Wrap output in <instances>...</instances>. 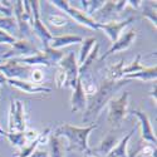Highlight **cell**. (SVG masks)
<instances>
[{
    "label": "cell",
    "mask_w": 157,
    "mask_h": 157,
    "mask_svg": "<svg viewBox=\"0 0 157 157\" xmlns=\"http://www.w3.org/2000/svg\"><path fill=\"white\" fill-rule=\"evenodd\" d=\"M0 30H4L9 34L19 32L18 24L14 17H0Z\"/></svg>",
    "instance_id": "484cf974"
},
{
    "label": "cell",
    "mask_w": 157,
    "mask_h": 157,
    "mask_svg": "<svg viewBox=\"0 0 157 157\" xmlns=\"http://www.w3.org/2000/svg\"><path fill=\"white\" fill-rule=\"evenodd\" d=\"M98 126L92 123L87 127H75L69 123H63L59 127L56 128L53 132L54 136L64 137L68 140V151H78L84 152L86 155L92 153V150L88 146V137L93 129H96Z\"/></svg>",
    "instance_id": "7a4b0ae2"
},
{
    "label": "cell",
    "mask_w": 157,
    "mask_h": 157,
    "mask_svg": "<svg viewBox=\"0 0 157 157\" xmlns=\"http://www.w3.org/2000/svg\"><path fill=\"white\" fill-rule=\"evenodd\" d=\"M47 145L49 147V152H48L49 157H64V146H63L62 137L50 133Z\"/></svg>",
    "instance_id": "ffe728a7"
},
{
    "label": "cell",
    "mask_w": 157,
    "mask_h": 157,
    "mask_svg": "<svg viewBox=\"0 0 157 157\" xmlns=\"http://www.w3.org/2000/svg\"><path fill=\"white\" fill-rule=\"evenodd\" d=\"M6 84L14 87L24 93L28 94H38V93H50L52 89L47 88L44 86H39V84H34L30 81H25V79H8Z\"/></svg>",
    "instance_id": "7c38bea8"
},
{
    "label": "cell",
    "mask_w": 157,
    "mask_h": 157,
    "mask_svg": "<svg viewBox=\"0 0 157 157\" xmlns=\"http://www.w3.org/2000/svg\"><path fill=\"white\" fill-rule=\"evenodd\" d=\"M13 13H14V18L17 20L18 24V30L21 34L29 35L32 27H30V20L28 18V15L25 14L24 11V6H23V2L18 0V2H14V8H13Z\"/></svg>",
    "instance_id": "4fadbf2b"
},
{
    "label": "cell",
    "mask_w": 157,
    "mask_h": 157,
    "mask_svg": "<svg viewBox=\"0 0 157 157\" xmlns=\"http://www.w3.org/2000/svg\"><path fill=\"white\" fill-rule=\"evenodd\" d=\"M49 136H50V127H47L43 132H39V136H38V142L39 145H44V143H48V140H49Z\"/></svg>",
    "instance_id": "f35d334b"
},
{
    "label": "cell",
    "mask_w": 157,
    "mask_h": 157,
    "mask_svg": "<svg viewBox=\"0 0 157 157\" xmlns=\"http://www.w3.org/2000/svg\"><path fill=\"white\" fill-rule=\"evenodd\" d=\"M39 50L34 44H32L27 39H18V40L11 45V48L6 52V53L0 56V63L10 60V59H18V58H25L30 57L34 54H38Z\"/></svg>",
    "instance_id": "277c9868"
},
{
    "label": "cell",
    "mask_w": 157,
    "mask_h": 157,
    "mask_svg": "<svg viewBox=\"0 0 157 157\" xmlns=\"http://www.w3.org/2000/svg\"><path fill=\"white\" fill-rule=\"evenodd\" d=\"M142 145V143H141ZM141 145L137 147V148H133L132 151H131L129 153H128V157H137L138 156V153H140V148H141Z\"/></svg>",
    "instance_id": "ee69618b"
},
{
    "label": "cell",
    "mask_w": 157,
    "mask_h": 157,
    "mask_svg": "<svg viewBox=\"0 0 157 157\" xmlns=\"http://www.w3.org/2000/svg\"><path fill=\"white\" fill-rule=\"evenodd\" d=\"M6 82H8V79L5 78V75L0 72V86H3V84H6Z\"/></svg>",
    "instance_id": "bcb514c9"
},
{
    "label": "cell",
    "mask_w": 157,
    "mask_h": 157,
    "mask_svg": "<svg viewBox=\"0 0 157 157\" xmlns=\"http://www.w3.org/2000/svg\"><path fill=\"white\" fill-rule=\"evenodd\" d=\"M136 38H137V30H135V29L129 30V32H126L124 34H121V36L112 44V47L106 52V53L98 58V60H99V62H103L104 59H107L109 56H112V54H114V53H118V52H123V50L128 49V48L131 47V44L135 42Z\"/></svg>",
    "instance_id": "30bf717a"
},
{
    "label": "cell",
    "mask_w": 157,
    "mask_h": 157,
    "mask_svg": "<svg viewBox=\"0 0 157 157\" xmlns=\"http://www.w3.org/2000/svg\"><path fill=\"white\" fill-rule=\"evenodd\" d=\"M48 21L54 27H64L69 21V18L65 14H50L48 17Z\"/></svg>",
    "instance_id": "1f68e13d"
},
{
    "label": "cell",
    "mask_w": 157,
    "mask_h": 157,
    "mask_svg": "<svg viewBox=\"0 0 157 157\" xmlns=\"http://www.w3.org/2000/svg\"><path fill=\"white\" fill-rule=\"evenodd\" d=\"M127 4H129L131 6H133L135 9H140L142 2H140V0H136V2H133V0H129V2H127Z\"/></svg>",
    "instance_id": "7bdbcfd3"
},
{
    "label": "cell",
    "mask_w": 157,
    "mask_h": 157,
    "mask_svg": "<svg viewBox=\"0 0 157 157\" xmlns=\"http://www.w3.org/2000/svg\"><path fill=\"white\" fill-rule=\"evenodd\" d=\"M136 128H132L129 132L121 140L118 141V143L112 148V151L106 156V157H128V153H127V146H128V142L132 137V135L135 133Z\"/></svg>",
    "instance_id": "ac0fdd59"
},
{
    "label": "cell",
    "mask_w": 157,
    "mask_h": 157,
    "mask_svg": "<svg viewBox=\"0 0 157 157\" xmlns=\"http://www.w3.org/2000/svg\"><path fill=\"white\" fill-rule=\"evenodd\" d=\"M131 81L127 79H121V81H104L101 87H98L97 92L89 98V102H87L86 109L83 112L82 121L84 123L93 122L97 120V117L104 108V106H107V103L109 102L111 98H113V94L118 90L124 84H128Z\"/></svg>",
    "instance_id": "6da1fadb"
},
{
    "label": "cell",
    "mask_w": 157,
    "mask_h": 157,
    "mask_svg": "<svg viewBox=\"0 0 157 157\" xmlns=\"http://www.w3.org/2000/svg\"><path fill=\"white\" fill-rule=\"evenodd\" d=\"M128 112L132 116L137 117L140 127H141V137H142V140L145 142H147V143H151V145L156 146L157 138H156V135L153 132V128L151 126V121L148 118V116L145 112L140 111V109H131Z\"/></svg>",
    "instance_id": "9c48e42d"
},
{
    "label": "cell",
    "mask_w": 157,
    "mask_h": 157,
    "mask_svg": "<svg viewBox=\"0 0 157 157\" xmlns=\"http://www.w3.org/2000/svg\"><path fill=\"white\" fill-rule=\"evenodd\" d=\"M65 15L72 18L77 23H79L81 25H84V27L92 29V30H99V24L96 23L90 17H88L83 10L75 9V8H73V6L69 5V8L65 10Z\"/></svg>",
    "instance_id": "5bb4252c"
},
{
    "label": "cell",
    "mask_w": 157,
    "mask_h": 157,
    "mask_svg": "<svg viewBox=\"0 0 157 157\" xmlns=\"http://www.w3.org/2000/svg\"><path fill=\"white\" fill-rule=\"evenodd\" d=\"M0 14H3V17H13V9L4 6L0 2Z\"/></svg>",
    "instance_id": "60d3db41"
},
{
    "label": "cell",
    "mask_w": 157,
    "mask_h": 157,
    "mask_svg": "<svg viewBox=\"0 0 157 157\" xmlns=\"http://www.w3.org/2000/svg\"><path fill=\"white\" fill-rule=\"evenodd\" d=\"M156 78H157V67H150V68H143L140 72L132 73V74H126L122 79H140V81H155L156 82Z\"/></svg>",
    "instance_id": "d6986e66"
},
{
    "label": "cell",
    "mask_w": 157,
    "mask_h": 157,
    "mask_svg": "<svg viewBox=\"0 0 157 157\" xmlns=\"http://www.w3.org/2000/svg\"><path fill=\"white\" fill-rule=\"evenodd\" d=\"M49 3H52L58 9H60L63 13H65V10H67L69 8V5H71L69 2H67V0H52V2H49Z\"/></svg>",
    "instance_id": "ab89813d"
},
{
    "label": "cell",
    "mask_w": 157,
    "mask_h": 157,
    "mask_svg": "<svg viewBox=\"0 0 157 157\" xmlns=\"http://www.w3.org/2000/svg\"><path fill=\"white\" fill-rule=\"evenodd\" d=\"M18 40V38L11 35L4 30H0V44H9V45H13L15 42Z\"/></svg>",
    "instance_id": "e575fe53"
},
{
    "label": "cell",
    "mask_w": 157,
    "mask_h": 157,
    "mask_svg": "<svg viewBox=\"0 0 157 157\" xmlns=\"http://www.w3.org/2000/svg\"><path fill=\"white\" fill-rule=\"evenodd\" d=\"M29 157H49V153L47 151H44V150L36 148V150H34V152Z\"/></svg>",
    "instance_id": "b9f144b4"
},
{
    "label": "cell",
    "mask_w": 157,
    "mask_h": 157,
    "mask_svg": "<svg viewBox=\"0 0 157 157\" xmlns=\"http://www.w3.org/2000/svg\"><path fill=\"white\" fill-rule=\"evenodd\" d=\"M32 67L18 63L15 59H10L0 63V72H2L6 79H24L25 75L32 73Z\"/></svg>",
    "instance_id": "ba28073f"
},
{
    "label": "cell",
    "mask_w": 157,
    "mask_h": 157,
    "mask_svg": "<svg viewBox=\"0 0 157 157\" xmlns=\"http://www.w3.org/2000/svg\"><path fill=\"white\" fill-rule=\"evenodd\" d=\"M138 156L141 157H156V146L151 143H142Z\"/></svg>",
    "instance_id": "836d02e7"
},
{
    "label": "cell",
    "mask_w": 157,
    "mask_h": 157,
    "mask_svg": "<svg viewBox=\"0 0 157 157\" xmlns=\"http://www.w3.org/2000/svg\"><path fill=\"white\" fill-rule=\"evenodd\" d=\"M98 50H99V44L96 43V47L94 49H92V52L89 53V56L87 57V59L83 62L82 65H79V77L86 74L88 72V69L92 67V64L94 63V60H97V57H98Z\"/></svg>",
    "instance_id": "d4e9b609"
},
{
    "label": "cell",
    "mask_w": 157,
    "mask_h": 157,
    "mask_svg": "<svg viewBox=\"0 0 157 157\" xmlns=\"http://www.w3.org/2000/svg\"><path fill=\"white\" fill-rule=\"evenodd\" d=\"M129 92H123L120 97L111 98L108 104V123L112 128H120L128 113Z\"/></svg>",
    "instance_id": "3957f363"
},
{
    "label": "cell",
    "mask_w": 157,
    "mask_h": 157,
    "mask_svg": "<svg viewBox=\"0 0 157 157\" xmlns=\"http://www.w3.org/2000/svg\"><path fill=\"white\" fill-rule=\"evenodd\" d=\"M104 0H81V4L83 6V11L88 17H92L104 5Z\"/></svg>",
    "instance_id": "cb8c5ba5"
},
{
    "label": "cell",
    "mask_w": 157,
    "mask_h": 157,
    "mask_svg": "<svg viewBox=\"0 0 157 157\" xmlns=\"http://www.w3.org/2000/svg\"><path fill=\"white\" fill-rule=\"evenodd\" d=\"M156 89H157V86H156V83H155V86H153V88H152V90L150 92V94H151V97H152V99L156 102V99H157V97H156Z\"/></svg>",
    "instance_id": "f6af8a7d"
},
{
    "label": "cell",
    "mask_w": 157,
    "mask_h": 157,
    "mask_svg": "<svg viewBox=\"0 0 157 157\" xmlns=\"http://www.w3.org/2000/svg\"><path fill=\"white\" fill-rule=\"evenodd\" d=\"M79 79H81V83H82V88L84 90V93L86 96H89V97H92L96 92H97V89L98 87L96 86V82L93 79V77L90 75V74H83L79 77Z\"/></svg>",
    "instance_id": "603a6c76"
},
{
    "label": "cell",
    "mask_w": 157,
    "mask_h": 157,
    "mask_svg": "<svg viewBox=\"0 0 157 157\" xmlns=\"http://www.w3.org/2000/svg\"><path fill=\"white\" fill-rule=\"evenodd\" d=\"M141 6L143 8V9H142V15H143V18L147 19V20H150V23L156 28V21H157V19H156V4L153 5V4H150V3H147V2H146V3L142 2Z\"/></svg>",
    "instance_id": "83f0119b"
},
{
    "label": "cell",
    "mask_w": 157,
    "mask_h": 157,
    "mask_svg": "<svg viewBox=\"0 0 157 157\" xmlns=\"http://www.w3.org/2000/svg\"><path fill=\"white\" fill-rule=\"evenodd\" d=\"M9 132H24L27 129V121H25V111L21 101L10 102L9 108Z\"/></svg>",
    "instance_id": "8992f818"
},
{
    "label": "cell",
    "mask_w": 157,
    "mask_h": 157,
    "mask_svg": "<svg viewBox=\"0 0 157 157\" xmlns=\"http://www.w3.org/2000/svg\"><path fill=\"white\" fill-rule=\"evenodd\" d=\"M97 40L94 36H90V38H87V39H83V42L81 43L82 47H81V50H79V57H78L77 62H78V65H82L83 62L87 59V57L89 56V53L92 52V48L96 45Z\"/></svg>",
    "instance_id": "7402d4cb"
},
{
    "label": "cell",
    "mask_w": 157,
    "mask_h": 157,
    "mask_svg": "<svg viewBox=\"0 0 157 157\" xmlns=\"http://www.w3.org/2000/svg\"><path fill=\"white\" fill-rule=\"evenodd\" d=\"M59 68L65 73V77H67V82H65V86L71 87L72 89L75 87L78 79H79V65H78L77 58L74 56V53H71L68 56H65L62 58V60L58 63Z\"/></svg>",
    "instance_id": "52a82bcc"
},
{
    "label": "cell",
    "mask_w": 157,
    "mask_h": 157,
    "mask_svg": "<svg viewBox=\"0 0 157 157\" xmlns=\"http://www.w3.org/2000/svg\"><path fill=\"white\" fill-rule=\"evenodd\" d=\"M123 67H124V59H121L117 64L111 65L107 72V81H121Z\"/></svg>",
    "instance_id": "4316f807"
},
{
    "label": "cell",
    "mask_w": 157,
    "mask_h": 157,
    "mask_svg": "<svg viewBox=\"0 0 157 157\" xmlns=\"http://www.w3.org/2000/svg\"><path fill=\"white\" fill-rule=\"evenodd\" d=\"M87 96L84 93V90L82 88V83L81 79H78L75 87L73 88V93L71 97V111L78 112V111H84L86 106H87Z\"/></svg>",
    "instance_id": "9a60e30c"
},
{
    "label": "cell",
    "mask_w": 157,
    "mask_h": 157,
    "mask_svg": "<svg viewBox=\"0 0 157 157\" xmlns=\"http://www.w3.org/2000/svg\"><path fill=\"white\" fill-rule=\"evenodd\" d=\"M82 42H83V38L79 36V35H73V34L57 35V36L52 38L49 47L53 48V49H57V50H60L64 47H68V45H72V44H79Z\"/></svg>",
    "instance_id": "2e32d148"
},
{
    "label": "cell",
    "mask_w": 157,
    "mask_h": 157,
    "mask_svg": "<svg viewBox=\"0 0 157 157\" xmlns=\"http://www.w3.org/2000/svg\"><path fill=\"white\" fill-rule=\"evenodd\" d=\"M43 52L47 54V57H48V59L50 60L52 65H57V64L62 60V58L64 57V54H63L62 50H57V49H53V48H50V47L43 48Z\"/></svg>",
    "instance_id": "4dcf8cb0"
},
{
    "label": "cell",
    "mask_w": 157,
    "mask_h": 157,
    "mask_svg": "<svg viewBox=\"0 0 157 157\" xmlns=\"http://www.w3.org/2000/svg\"><path fill=\"white\" fill-rule=\"evenodd\" d=\"M87 157H98V156L94 153H89V155H87Z\"/></svg>",
    "instance_id": "c3c4849f"
},
{
    "label": "cell",
    "mask_w": 157,
    "mask_h": 157,
    "mask_svg": "<svg viewBox=\"0 0 157 157\" xmlns=\"http://www.w3.org/2000/svg\"><path fill=\"white\" fill-rule=\"evenodd\" d=\"M128 4L124 0H121V2H106L104 5L90 18L98 24H107L109 21H113L116 17L121 14V11Z\"/></svg>",
    "instance_id": "5b68a950"
},
{
    "label": "cell",
    "mask_w": 157,
    "mask_h": 157,
    "mask_svg": "<svg viewBox=\"0 0 157 157\" xmlns=\"http://www.w3.org/2000/svg\"><path fill=\"white\" fill-rule=\"evenodd\" d=\"M24 136H25V140H27V143H29V142H33V141H35L38 138L39 132H38L36 129L29 128V129H25L24 131Z\"/></svg>",
    "instance_id": "74e56055"
},
{
    "label": "cell",
    "mask_w": 157,
    "mask_h": 157,
    "mask_svg": "<svg viewBox=\"0 0 157 157\" xmlns=\"http://www.w3.org/2000/svg\"><path fill=\"white\" fill-rule=\"evenodd\" d=\"M143 68V65L141 64V54H138V56H136V58L131 62V63H128L126 67H123V69H122V78L126 75V74H132V73H136V72H140V71H142Z\"/></svg>",
    "instance_id": "f546056e"
},
{
    "label": "cell",
    "mask_w": 157,
    "mask_h": 157,
    "mask_svg": "<svg viewBox=\"0 0 157 157\" xmlns=\"http://www.w3.org/2000/svg\"><path fill=\"white\" fill-rule=\"evenodd\" d=\"M30 77H32V81H30V82H33L34 84L42 86V82H43V79H44V73H43L40 69H33Z\"/></svg>",
    "instance_id": "d590c367"
},
{
    "label": "cell",
    "mask_w": 157,
    "mask_h": 157,
    "mask_svg": "<svg viewBox=\"0 0 157 157\" xmlns=\"http://www.w3.org/2000/svg\"><path fill=\"white\" fill-rule=\"evenodd\" d=\"M5 133H6V131H4L2 127H0V135H2V136H5Z\"/></svg>",
    "instance_id": "7dc6e473"
},
{
    "label": "cell",
    "mask_w": 157,
    "mask_h": 157,
    "mask_svg": "<svg viewBox=\"0 0 157 157\" xmlns=\"http://www.w3.org/2000/svg\"><path fill=\"white\" fill-rule=\"evenodd\" d=\"M32 30L34 32V34L40 39V42L43 43V48L49 47V43L52 40V33L48 30V28L44 25V23H42L40 18H34L33 23H32Z\"/></svg>",
    "instance_id": "e0dca14e"
},
{
    "label": "cell",
    "mask_w": 157,
    "mask_h": 157,
    "mask_svg": "<svg viewBox=\"0 0 157 157\" xmlns=\"http://www.w3.org/2000/svg\"><path fill=\"white\" fill-rule=\"evenodd\" d=\"M38 146H39L38 140H35L33 142H29L28 145H25L24 147L20 148V152L18 153V157H29L34 152V150L38 148Z\"/></svg>",
    "instance_id": "d6a6232c"
},
{
    "label": "cell",
    "mask_w": 157,
    "mask_h": 157,
    "mask_svg": "<svg viewBox=\"0 0 157 157\" xmlns=\"http://www.w3.org/2000/svg\"><path fill=\"white\" fill-rule=\"evenodd\" d=\"M4 137H6L8 141L14 147L21 148V147H24L25 145H27V140H25L24 132H6Z\"/></svg>",
    "instance_id": "f1b7e54d"
},
{
    "label": "cell",
    "mask_w": 157,
    "mask_h": 157,
    "mask_svg": "<svg viewBox=\"0 0 157 157\" xmlns=\"http://www.w3.org/2000/svg\"><path fill=\"white\" fill-rule=\"evenodd\" d=\"M54 81H56V86L58 88H63L65 86V82H67V77H65V73L60 68L58 69V72L56 74V79Z\"/></svg>",
    "instance_id": "8d00e7d4"
},
{
    "label": "cell",
    "mask_w": 157,
    "mask_h": 157,
    "mask_svg": "<svg viewBox=\"0 0 157 157\" xmlns=\"http://www.w3.org/2000/svg\"><path fill=\"white\" fill-rule=\"evenodd\" d=\"M118 143V138H117L116 136H113V135H108L107 137H104L102 141H101V143H99V146L97 147V148H94V150H92V153H101V155H104V156H107L111 151H112V148Z\"/></svg>",
    "instance_id": "44dd1931"
},
{
    "label": "cell",
    "mask_w": 157,
    "mask_h": 157,
    "mask_svg": "<svg viewBox=\"0 0 157 157\" xmlns=\"http://www.w3.org/2000/svg\"><path fill=\"white\" fill-rule=\"evenodd\" d=\"M135 17H129L124 20H121V21H117V20H113V21H109L107 24H99V30H103L104 34H106L109 40L112 42V44L121 36L122 34V30L124 28H127L128 25L135 21Z\"/></svg>",
    "instance_id": "8fae6325"
}]
</instances>
